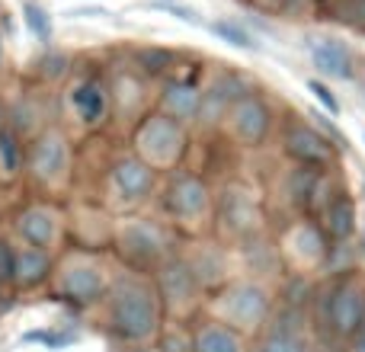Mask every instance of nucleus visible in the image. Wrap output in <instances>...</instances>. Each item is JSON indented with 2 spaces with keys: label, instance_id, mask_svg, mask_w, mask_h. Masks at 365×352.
Segmentation results:
<instances>
[{
  "label": "nucleus",
  "instance_id": "1",
  "mask_svg": "<svg viewBox=\"0 0 365 352\" xmlns=\"http://www.w3.org/2000/svg\"><path fill=\"white\" fill-rule=\"evenodd\" d=\"M109 321L122 340L141 343L158 330V301L145 282H119L109 304Z\"/></svg>",
  "mask_w": 365,
  "mask_h": 352
},
{
  "label": "nucleus",
  "instance_id": "2",
  "mask_svg": "<svg viewBox=\"0 0 365 352\" xmlns=\"http://www.w3.org/2000/svg\"><path fill=\"white\" fill-rule=\"evenodd\" d=\"M327 321L340 340H356L365 330V285L362 279L346 276L336 282L327 298Z\"/></svg>",
  "mask_w": 365,
  "mask_h": 352
},
{
  "label": "nucleus",
  "instance_id": "3",
  "mask_svg": "<svg viewBox=\"0 0 365 352\" xmlns=\"http://www.w3.org/2000/svg\"><path fill=\"white\" fill-rule=\"evenodd\" d=\"M227 125H231V135L247 147H259L266 141L272 128V109L263 96L257 93H244L231 103L227 109Z\"/></svg>",
  "mask_w": 365,
  "mask_h": 352
},
{
  "label": "nucleus",
  "instance_id": "4",
  "mask_svg": "<svg viewBox=\"0 0 365 352\" xmlns=\"http://www.w3.org/2000/svg\"><path fill=\"white\" fill-rule=\"evenodd\" d=\"M282 151L298 167H314V170H327L330 160L336 157V147L327 135H321L314 125L304 122H292L282 135Z\"/></svg>",
  "mask_w": 365,
  "mask_h": 352
},
{
  "label": "nucleus",
  "instance_id": "5",
  "mask_svg": "<svg viewBox=\"0 0 365 352\" xmlns=\"http://www.w3.org/2000/svg\"><path fill=\"white\" fill-rule=\"evenodd\" d=\"M138 147L151 164H177L186 147V135H182L180 122L170 115H151L138 128Z\"/></svg>",
  "mask_w": 365,
  "mask_h": 352
},
{
  "label": "nucleus",
  "instance_id": "6",
  "mask_svg": "<svg viewBox=\"0 0 365 352\" xmlns=\"http://www.w3.org/2000/svg\"><path fill=\"white\" fill-rule=\"evenodd\" d=\"M269 311V295L257 282H240L227 291V317L237 327H259Z\"/></svg>",
  "mask_w": 365,
  "mask_h": 352
},
{
  "label": "nucleus",
  "instance_id": "7",
  "mask_svg": "<svg viewBox=\"0 0 365 352\" xmlns=\"http://www.w3.org/2000/svg\"><path fill=\"white\" fill-rule=\"evenodd\" d=\"M167 212L180 214V218H195L208 208V186L192 173H180L177 180L167 186Z\"/></svg>",
  "mask_w": 365,
  "mask_h": 352
},
{
  "label": "nucleus",
  "instance_id": "8",
  "mask_svg": "<svg viewBox=\"0 0 365 352\" xmlns=\"http://www.w3.org/2000/svg\"><path fill=\"white\" fill-rule=\"evenodd\" d=\"M308 55L314 61L317 74H327L334 81H349L353 77V51L336 38H311Z\"/></svg>",
  "mask_w": 365,
  "mask_h": 352
},
{
  "label": "nucleus",
  "instance_id": "9",
  "mask_svg": "<svg viewBox=\"0 0 365 352\" xmlns=\"http://www.w3.org/2000/svg\"><path fill=\"white\" fill-rule=\"evenodd\" d=\"M237 96H244V83H240V77L234 74H225L218 77V81L212 83V90L208 93H202V106H199V119L202 122H218L227 115V109H231V103L237 100Z\"/></svg>",
  "mask_w": 365,
  "mask_h": 352
},
{
  "label": "nucleus",
  "instance_id": "10",
  "mask_svg": "<svg viewBox=\"0 0 365 352\" xmlns=\"http://www.w3.org/2000/svg\"><path fill=\"white\" fill-rule=\"evenodd\" d=\"M113 180L125 199H145L154 189V170L148 160L141 157H125L113 167Z\"/></svg>",
  "mask_w": 365,
  "mask_h": 352
},
{
  "label": "nucleus",
  "instance_id": "11",
  "mask_svg": "<svg viewBox=\"0 0 365 352\" xmlns=\"http://www.w3.org/2000/svg\"><path fill=\"white\" fill-rule=\"evenodd\" d=\"M321 224L330 240H349L356 234V202L346 192H336L321 212Z\"/></svg>",
  "mask_w": 365,
  "mask_h": 352
},
{
  "label": "nucleus",
  "instance_id": "12",
  "mask_svg": "<svg viewBox=\"0 0 365 352\" xmlns=\"http://www.w3.org/2000/svg\"><path fill=\"white\" fill-rule=\"evenodd\" d=\"M164 115L177 119L180 125L189 119H199V106H202V93L192 87L189 81H170L164 87Z\"/></svg>",
  "mask_w": 365,
  "mask_h": 352
},
{
  "label": "nucleus",
  "instance_id": "13",
  "mask_svg": "<svg viewBox=\"0 0 365 352\" xmlns=\"http://www.w3.org/2000/svg\"><path fill=\"white\" fill-rule=\"evenodd\" d=\"M64 167H68V145H64V138L58 132L42 135L36 151H32V170L42 180H55V176H61Z\"/></svg>",
  "mask_w": 365,
  "mask_h": 352
},
{
  "label": "nucleus",
  "instance_id": "14",
  "mask_svg": "<svg viewBox=\"0 0 365 352\" xmlns=\"http://www.w3.org/2000/svg\"><path fill=\"white\" fill-rule=\"evenodd\" d=\"M192 352H244V340L231 323H202L192 336Z\"/></svg>",
  "mask_w": 365,
  "mask_h": 352
},
{
  "label": "nucleus",
  "instance_id": "15",
  "mask_svg": "<svg viewBox=\"0 0 365 352\" xmlns=\"http://www.w3.org/2000/svg\"><path fill=\"white\" fill-rule=\"evenodd\" d=\"M103 276L90 266H74V269L64 272V282H61V291L71 298V301H81V304H90L103 295Z\"/></svg>",
  "mask_w": 365,
  "mask_h": 352
},
{
  "label": "nucleus",
  "instance_id": "16",
  "mask_svg": "<svg viewBox=\"0 0 365 352\" xmlns=\"http://www.w3.org/2000/svg\"><path fill=\"white\" fill-rule=\"evenodd\" d=\"M51 269V259L45 257V250H23L13 257V282L19 289H32V285L45 282Z\"/></svg>",
  "mask_w": 365,
  "mask_h": 352
},
{
  "label": "nucleus",
  "instance_id": "17",
  "mask_svg": "<svg viewBox=\"0 0 365 352\" xmlns=\"http://www.w3.org/2000/svg\"><path fill=\"white\" fill-rule=\"evenodd\" d=\"M16 227L36 250H45V247L55 240V221H51V214L42 212V208H29V212H23L19 221H16Z\"/></svg>",
  "mask_w": 365,
  "mask_h": 352
},
{
  "label": "nucleus",
  "instance_id": "18",
  "mask_svg": "<svg viewBox=\"0 0 365 352\" xmlns=\"http://www.w3.org/2000/svg\"><path fill=\"white\" fill-rule=\"evenodd\" d=\"M74 109L81 113L83 122H100L106 113V93L96 81H87L74 90Z\"/></svg>",
  "mask_w": 365,
  "mask_h": 352
},
{
  "label": "nucleus",
  "instance_id": "19",
  "mask_svg": "<svg viewBox=\"0 0 365 352\" xmlns=\"http://www.w3.org/2000/svg\"><path fill=\"white\" fill-rule=\"evenodd\" d=\"M164 291L170 298H177V301H186V298H192V291H195L192 272H189L182 263L167 266V269H164Z\"/></svg>",
  "mask_w": 365,
  "mask_h": 352
},
{
  "label": "nucleus",
  "instance_id": "20",
  "mask_svg": "<svg viewBox=\"0 0 365 352\" xmlns=\"http://www.w3.org/2000/svg\"><path fill=\"white\" fill-rule=\"evenodd\" d=\"M125 250L141 253V259H154L160 253V237L151 227H132V231L125 234Z\"/></svg>",
  "mask_w": 365,
  "mask_h": 352
},
{
  "label": "nucleus",
  "instance_id": "21",
  "mask_svg": "<svg viewBox=\"0 0 365 352\" xmlns=\"http://www.w3.org/2000/svg\"><path fill=\"white\" fill-rule=\"evenodd\" d=\"M295 244H298V253H304L311 263H317V259L324 257V250H327L324 231H317L314 224H302V227H298V231H295Z\"/></svg>",
  "mask_w": 365,
  "mask_h": 352
},
{
  "label": "nucleus",
  "instance_id": "22",
  "mask_svg": "<svg viewBox=\"0 0 365 352\" xmlns=\"http://www.w3.org/2000/svg\"><path fill=\"white\" fill-rule=\"evenodd\" d=\"M257 352H308V343L298 333H292V330H272V333L259 343Z\"/></svg>",
  "mask_w": 365,
  "mask_h": 352
},
{
  "label": "nucleus",
  "instance_id": "23",
  "mask_svg": "<svg viewBox=\"0 0 365 352\" xmlns=\"http://www.w3.org/2000/svg\"><path fill=\"white\" fill-rule=\"evenodd\" d=\"M212 32L225 38L227 45H237V48L257 51V42H253V36H250V32H247L240 23H231V19H218V23H212Z\"/></svg>",
  "mask_w": 365,
  "mask_h": 352
},
{
  "label": "nucleus",
  "instance_id": "24",
  "mask_svg": "<svg viewBox=\"0 0 365 352\" xmlns=\"http://www.w3.org/2000/svg\"><path fill=\"white\" fill-rule=\"evenodd\" d=\"M0 160L10 173H16L19 164H23V151H19V141L13 132H0Z\"/></svg>",
  "mask_w": 365,
  "mask_h": 352
},
{
  "label": "nucleus",
  "instance_id": "25",
  "mask_svg": "<svg viewBox=\"0 0 365 352\" xmlns=\"http://www.w3.org/2000/svg\"><path fill=\"white\" fill-rule=\"evenodd\" d=\"M170 61H173V55H170V51H164V48L138 51V64L148 71V74H164V71L170 68Z\"/></svg>",
  "mask_w": 365,
  "mask_h": 352
},
{
  "label": "nucleus",
  "instance_id": "26",
  "mask_svg": "<svg viewBox=\"0 0 365 352\" xmlns=\"http://www.w3.org/2000/svg\"><path fill=\"white\" fill-rule=\"evenodd\" d=\"M311 119H314V128H317V132L327 135V138L334 141V147H346V135H343L340 128L330 122L327 113H321V109H311Z\"/></svg>",
  "mask_w": 365,
  "mask_h": 352
},
{
  "label": "nucleus",
  "instance_id": "27",
  "mask_svg": "<svg viewBox=\"0 0 365 352\" xmlns=\"http://www.w3.org/2000/svg\"><path fill=\"white\" fill-rule=\"evenodd\" d=\"M26 23H29V29L36 32L38 38H48V36H51V23H48V16H45V13L38 10L36 4L26 6Z\"/></svg>",
  "mask_w": 365,
  "mask_h": 352
},
{
  "label": "nucleus",
  "instance_id": "28",
  "mask_svg": "<svg viewBox=\"0 0 365 352\" xmlns=\"http://www.w3.org/2000/svg\"><path fill=\"white\" fill-rule=\"evenodd\" d=\"M340 19L365 29V0H346V4L340 6Z\"/></svg>",
  "mask_w": 365,
  "mask_h": 352
},
{
  "label": "nucleus",
  "instance_id": "29",
  "mask_svg": "<svg viewBox=\"0 0 365 352\" xmlns=\"http://www.w3.org/2000/svg\"><path fill=\"white\" fill-rule=\"evenodd\" d=\"M26 340H42L48 349H64L71 340H74V336H71V333H58V330H48V333H29Z\"/></svg>",
  "mask_w": 365,
  "mask_h": 352
},
{
  "label": "nucleus",
  "instance_id": "30",
  "mask_svg": "<svg viewBox=\"0 0 365 352\" xmlns=\"http://www.w3.org/2000/svg\"><path fill=\"white\" fill-rule=\"evenodd\" d=\"M13 257H16V253H13L10 247L0 240V285L13 282Z\"/></svg>",
  "mask_w": 365,
  "mask_h": 352
},
{
  "label": "nucleus",
  "instance_id": "31",
  "mask_svg": "<svg viewBox=\"0 0 365 352\" xmlns=\"http://www.w3.org/2000/svg\"><path fill=\"white\" fill-rule=\"evenodd\" d=\"M308 90H311V93H314V96H317V100H321V103H324V106H327V109H330V113H336V109H340V103H336V100H334V93H330V90H327V87H324V83H321V81H308Z\"/></svg>",
  "mask_w": 365,
  "mask_h": 352
},
{
  "label": "nucleus",
  "instance_id": "32",
  "mask_svg": "<svg viewBox=\"0 0 365 352\" xmlns=\"http://www.w3.org/2000/svg\"><path fill=\"white\" fill-rule=\"evenodd\" d=\"M247 4L259 13H282L285 10V0H247Z\"/></svg>",
  "mask_w": 365,
  "mask_h": 352
},
{
  "label": "nucleus",
  "instance_id": "33",
  "mask_svg": "<svg viewBox=\"0 0 365 352\" xmlns=\"http://www.w3.org/2000/svg\"><path fill=\"white\" fill-rule=\"evenodd\" d=\"M71 16H106L103 10H71Z\"/></svg>",
  "mask_w": 365,
  "mask_h": 352
}]
</instances>
